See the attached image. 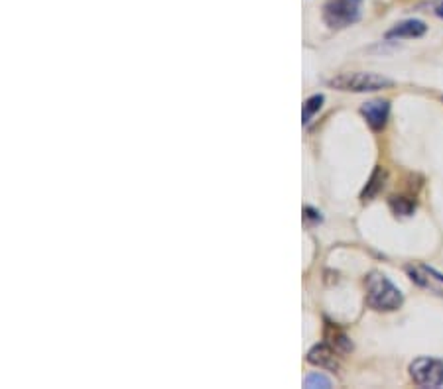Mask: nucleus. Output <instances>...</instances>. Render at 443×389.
<instances>
[{"instance_id": "11", "label": "nucleus", "mask_w": 443, "mask_h": 389, "mask_svg": "<svg viewBox=\"0 0 443 389\" xmlns=\"http://www.w3.org/2000/svg\"><path fill=\"white\" fill-rule=\"evenodd\" d=\"M321 106H323V95H314L311 98H307L306 105H304V112H302V122L307 124L311 120V116L316 115Z\"/></svg>"}, {"instance_id": "5", "label": "nucleus", "mask_w": 443, "mask_h": 389, "mask_svg": "<svg viewBox=\"0 0 443 389\" xmlns=\"http://www.w3.org/2000/svg\"><path fill=\"white\" fill-rule=\"evenodd\" d=\"M360 115L367 118L372 130H382L386 126V120L391 115V105L388 101H370L360 106Z\"/></svg>"}, {"instance_id": "3", "label": "nucleus", "mask_w": 443, "mask_h": 389, "mask_svg": "<svg viewBox=\"0 0 443 389\" xmlns=\"http://www.w3.org/2000/svg\"><path fill=\"white\" fill-rule=\"evenodd\" d=\"M363 0H329L323 10V20L333 30H343L360 18Z\"/></svg>"}, {"instance_id": "6", "label": "nucleus", "mask_w": 443, "mask_h": 389, "mask_svg": "<svg viewBox=\"0 0 443 389\" xmlns=\"http://www.w3.org/2000/svg\"><path fill=\"white\" fill-rule=\"evenodd\" d=\"M337 350L333 346H328V344H317L309 352H307V362L314 364V366H319V368H328L335 369L339 368L337 362Z\"/></svg>"}, {"instance_id": "10", "label": "nucleus", "mask_w": 443, "mask_h": 389, "mask_svg": "<svg viewBox=\"0 0 443 389\" xmlns=\"http://www.w3.org/2000/svg\"><path fill=\"white\" fill-rule=\"evenodd\" d=\"M329 332H331V346L335 348L337 350L339 354H347V352H351L353 350V344H351V340H349L341 330H337V328H333V326H329Z\"/></svg>"}, {"instance_id": "1", "label": "nucleus", "mask_w": 443, "mask_h": 389, "mask_svg": "<svg viewBox=\"0 0 443 389\" xmlns=\"http://www.w3.org/2000/svg\"><path fill=\"white\" fill-rule=\"evenodd\" d=\"M365 285H367V305L374 311L391 313L404 303L402 291L384 274L372 272L365 279Z\"/></svg>"}, {"instance_id": "13", "label": "nucleus", "mask_w": 443, "mask_h": 389, "mask_svg": "<svg viewBox=\"0 0 443 389\" xmlns=\"http://www.w3.org/2000/svg\"><path fill=\"white\" fill-rule=\"evenodd\" d=\"M304 212H306V219H311V221H317V222L321 221V214H319L317 211H314V209H309V207H307Z\"/></svg>"}, {"instance_id": "2", "label": "nucleus", "mask_w": 443, "mask_h": 389, "mask_svg": "<svg viewBox=\"0 0 443 389\" xmlns=\"http://www.w3.org/2000/svg\"><path fill=\"white\" fill-rule=\"evenodd\" d=\"M391 79L377 73H365V71H355V73H341L329 81V87L337 91H349V93H372L380 89L392 87Z\"/></svg>"}, {"instance_id": "9", "label": "nucleus", "mask_w": 443, "mask_h": 389, "mask_svg": "<svg viewBox=\"0 0 443 389\" xmlns=\"http://www.w3.org/2000/svg\"><path fill=\"white\" fill-rule=\"evenodd\" d=\"M388 205H391L392 212L400 214V216H410L416 209V203L412 199H406V197H391Z\"/></svg>"}, {"instance_id": "14", "label": "nucleus", "mask_w": 443, "mask_h": 389, "mask_svg": "<svg viewBox=\"0 0 443 389\" xmlns=\"http://www.w3.org/2000/svg\"><path fill=\"white\" fill-rule=\"evenodd\" d=\"M437 16H440V18H443V2L440 4V6H437Z\"/></svg>"}, {"instance_id": "12", "label": "nucleus", "mask_w": 443, "mask_h": 389, "mask_svg": "<svg viewBox=\"0 0 443 389\" xmlns=\"http://www.w3.org/2000/svg\"><path fill=\"white\" fill-rule=\"evenodd\" d=\"M304 386L309 389H329L331 388V381H329L325 376H321V374H309L306 378V381H304Z\"/></svg>"}, {"instance_id": "7", "label": "nucleus", "mask_w": 443, "mask_h": 389, "mask_svg": "<svg viewBox=\"0 0 443 389\" xmlns=\"http://www.w3.org/2000/svg\"><path fill=\"white\" fill-rule=\"evenodd\" d=\"M428 30V26L423 24L422 20H416V18H412V20H404L400 24H396L392 30L386 32V38L388 40H402V38H420L423 36Z\"/></svg>"}, {"instance_id": "4", "label": "nucleus", "mask_w": 443, "mask_h": 389, "mask_svg": "<svg viewBox=\"0 0 443 389\" xmlns=\"http://www.w3.org/2000/svg\"><path fill=\"white\" fill-rule=\"evenodd\" d=\"M410 376L420 388H442L443 386V360L437 358H416L410 364Z\"/></svg>"}, {"instance_id": "15", "label": "nucleus", "mask_w": 443, "mask_h": 389, "mask_svg": "<svg viewBox=\"0 0 443 389\" xmlns=\"http://www.w3.org/2000/svg\"><path fill=\"white\" fill-rule=\"evenodd\" d=\"M435 275H437V274H435ZM437 279H443V275H437Z\"/></svg>"}, {"instance_id": "8", "label": "nucleus", "mask_w": 443, "mask_h": 389, "mask_svg": "<svg viewBox=\"0 0 443 389\" xmlns=\"http://www.w3.org/2000/svg\"><path fill=\"white\" fill-rule=\"evenodd\" d=\"M384 183H386V169L377 166V168H374V171L370 173L367 187H365V189H363V193H360V199L365 200V203H367V200L374 199L380 191L384 189Z\"/></svg>"}]
</instances>
